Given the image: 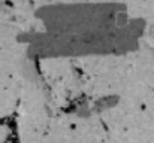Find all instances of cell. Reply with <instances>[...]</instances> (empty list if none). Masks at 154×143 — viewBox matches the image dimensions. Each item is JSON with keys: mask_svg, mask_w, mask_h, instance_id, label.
Wrapping results in <instances>:
<instances>
[{"mask_svg": "<svg viewBox=\"0 0 154 143\" xmlns=\"http://www.w3.org/2000/svg\"><path fill=\"white\" fill-rule=\"evenodd\" d=\"M142 31L144 24L135 19L124 27L100 33L52 34L39 31L26 37L27 54L35 60L121 55L138 46Z\"/></svg>", "mask_w": 154, "mask_h": 143, "instance_id": "obj_1", "label": "cell"}, {"mask_svg": "<svg viewBox=\"0 0 154 143\" xmlns=\"http://www.w3.org/2000/svg\"><path fill=\"white\" fill-rule=\"evenodd\" d=\"M45 33L82 34L100 33L127 25V10L120 3H69L48 4L36 12Z\"/></svg>", "mask_w": 154, "mask_h": 143, "instance_id": "obj_2", "label": "cell"}]
</instances>
